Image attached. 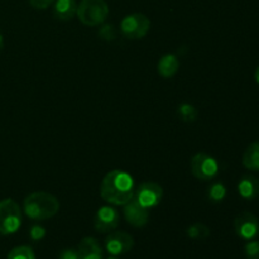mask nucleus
I'll list each match as a JSON object with an SVG mask.
<instances>
[{"mask_svg":"<svg viewBox=\"0 0 259 259\" xmlns=\"http://www.w3.org/2000/svg\"><path fill=\"white\" fill-rule=\"evenodd\" d=\"M22 225V210L13 199L0 201V234L10 235Z\"/></svg>","mask_w":259,"mask_h":259,"instance_id":"4","label":"nucleus"},{"mask_svg":"<svg viewBox=\"0 0 259 259\" xmlns=\"http://www.w3.org/2000/svg\"><path fill=\"white\" fill-rule=\"evenodd\" d=\"M3 48H4V37H3V34L0 33V53H2Z\"/></svg>","mask_w":259,"mask_h":259,"instance_id":"26","label":"nucleus"},{"mask_svg":"<svg viewBox=\"0 0 259 259\" xmlns=\"http://www.w3.org/2000/svg\"><path fill=\"white\" fill-rule=\"evenodd\" d=\"M7 259H35V254L28 245H19L10 250Z\"/></svg>","mask_w":259,"mask_h":259,"instance_id":"19","label":"nucleus"},{"mask_svg":"<svg viewBox=\"0 0 259 259\" xmlns=\"http://www.w3.org/2000/svg\"><path fill=\"white\" fill-rule=\"evenodd\" d=\"M186 234H187V237L191 238V239L202 240V239H206V238L209 237L210 229L205 224L196 223V224H192L187 228Z\"/></svg>","mask_w":259,"mask_h":259,"instance_id":"18","label":"nucleus"},{"mask_svg":"<svg viewBox=\"0 0 259 259\" xmlns=\"http://www.w3.org/2000/svg\"><path fill=\"white\" fill-rule=\"evenodd\" d=\"M58 259H80L77 249H65L60 253Z\"/></svg>","mask_w":259,"mask_h":259,"instance_id":"24","label":"nucleus"},{"mask_svg":"<svg viewBox=\"0 0 259 259\" xmlns=\"http://www.w3.org/2000/svg\"><path fill=\"white\" fill-rule=\"evenodd\" d=\"M120 222L118 210L111 206H103L96 211L94 218V227L99 233H110Z\"/></svg>","mask_w":259,"mask_h":259,"instance_id":"10","label":"nucleus"},{"mask_svg":"<svg viewBox=\"0 0 259 259\" xmlns=\"http://www.w3.org/2000/svg\"><path fill=\"white\" fill-rule=\"evenodd\" d=\"M191 174L201 181H210L219 172V164L214 157L206 153H197L190 161Z\"/></svg>","mask_w":259,"mask_h":259,"instance_id":"6","label":"nucleus"},{"mask_svg":"<svg viewBox=\"0 0 259 259\" xmlns=\"http://www.w3.org/2000/svg\"><path fill=\"white\" fill-rule=\"evenodd\" d=\"M76 14L86 27H98L108 18L109 7L105 0H81Z\"/></svg>","mask_w":259,"mask_h":259,"instance_id":"3","label":"nucleus"},{"mask_svg":"<svg viewBox=\"0 0 259 259\" xmlns=\"http://www.w3.org/2000/svg\"><path fill=\"white\" fill-rule=\"evenodd\" d=\"M45 235H46L45 228L39 227V225H34V227L30 228V238H32L33 240H35V242L42 239Z\"/></svg>","mask_w":259,"mask_h":259,"instance_id":"22","label":"nucleus"},{"mask_svg":"<svg viewBox=\"0 0 259 259\" xmlns=\"http://www.w3.org/2000/svg\"><path fill=\"white\" fill-rule=\"evenodd\" d=\"M235 233L244 240H253L259 234V220L252 212L244 211L234 220Z\"/></svg>","mask_w":259,"mask_h":259,"instance_id":"9","label":"nucleus"},{"mask_svg":"<svg viewBox=\"0 0 259 259\" xmlns=\"http://www.w3.org/2000/svg\"><path fill=\"white\" fill-rule=\"evenodd\" d=\"M124 217L132 227L142 228L148 223L149 212L147 207L139 204L133 197L131 201L124 205Z\"/></svg>","mask_w":259,"mask_h":259,"instance_id":"11","label":"nucleus"},{"mask_svg":"<svg viewBox=\"0 0 259 259\" xmlns=\"http://www.w3.org/2000/svg\"><path fill=\"white\" fill-rule=\"evenodd\" d=\"M134 247V239L126 232H110L105 239V249L110 255H121L131 252Z\"/></svg>","mask_w":259,"mask_h":259,"instance_id":"8","label":"nucleus"},{"mask_svg":"<svg viewBox=\"0 0 259 259\" xmlns=\"http://www.w3.org/2000/svg\"><path fill=\"white\" fill-rule=\"evenodd\" d=\"M77 12V3L76 0H55L53 15L56 19L67 22L76 15Z\"/></svg>","mask_w":259,"mask_h":259,"instance_id":"14","label":"nucleus"},{"mask_svg":"<svg viewBox=\"0 0 259 259\" xmlns=\"http://www.w3.org/2000/svg\"><path fill=\"white\" fill-rule=\"evenodd\" d=\"M243 166L250 171H259V141L247 147L243 154Z\"/></svg>","mask_w":259,"mask_h":259,"instance_id":"16","label":"nucleus"},{"mask_svg":"<svg viewBox=\"0 0 259 259\" xmlns=\"http://www.w3.org/2000/svg\"><path fill=\"white\" fill-rule=\"evenodd\" d=\"M244 254L247 259H259V242L249 240L244 247Z\"/></svg>","mask_w":259,"mask_h":259,"instance_id":"21","label":"nucleus"},{"mask_svg":"<svg viewBox=\"0 0 259 259\" xmlns=\"http://www.w3.org/2000/svg\"><path fill=\"white\" fill-rule=\"evenodd\" d=\"M80 259H103V249L95 238L86 237L77 247Z\"/></svg>","mask_w":259,"mask_h":259,"instance_id":"12","label":"nucleus"},{"mask_svg":"<svg viewBox=\"0 0 259 259\" xmlns=\"http://www.w3.org/2000/svg\"><path fill=\"white\" fill-rule=\"evenodd\" d=\"M133 177L121 169L105 175L100 185V196L104 201L115 206H124L134 197Z\"/></svg>","mask_w":259,"mask_h":259,"instance_id":"1","label":"nucleus"},{"mask_svg":"<svg viewBox=\"0 0 259 259\" xmlns=\"http://www.w3.org/2000/svg\"><path fill=\"white\" fill-rule=\"evenodd\" d=\"M108 259H119V258L116 257V255H111V257H109Z\"/></svg>","mask_w":259,"mask_h":259,"instance_id":"28","label":"nucleus"},{"mask_svg":"<svg viewBox=\"0 0 259 259\" xmlns=\"http://www.w3.org/2000/svg\"><path fill=\"white\" fill-rule=\"evenodd\" d=\"M177 114L181 118V120L186 121V123L195 121L197 118V110L190 104H181L177 109Z\"/></svg>","mask_w":259,"mask_h":259,"instance_id":"20","label":"nucleus"},{"mask_svg":"<svg viewBox=\"0 0 259 259\" xmlns=\"http://www.w3.org/2000/svg\"><path fill=\"white\" fill-rule=\"evenodd\" d=\"M100 33H106V35L104 37V39H113L114 38V28L113 25H104L100 29Z\"/></svg>","mask_w":259,"mask_h":259,"instance_id":"25","label":"nucleus"},{"mask_svg":"<svg viewBox=\"0 0 259 259\" xmlns=\"http://www.w3.org/2000/svg\"><path fill=\"white\" fill-rule=\"evenodd\" d=\"M180 67V61L172 53L168 55H164L161 60L158 61V66H157V70H158L159 76H162L163 78H171L172 76L176 75V72L179 71Z\"/></svg>","mask_w":259,"mask_h":259,"instance_id":"15","label":"nucleus"},{"mask_svg":"<svg viewBox=\"0 0 259 259\" xmlns=\"http://www.w3.org/2000/svg\"><path fill=\"white\" fill-rule=\"evenodd\" d=\"M254 77H255V81H257V83L259 85V67L257 68V71H255V75H254Z\"/></svg>","mask_w":259,"mask_h":259,"instance_id":"27","label":"nucleus"},{"mask_svg":"<svg viewBox=\"0 0 259 259\" xmlns=\"http://www.w3.org/2000/svg\"><path fill=\"white\" fill-rule=\"evenodd\" d=\"M225 196H227V187L224 186L223 182H214L207 189V199L214 204L222 202L225 199Z\"/></svg>","mask_w":259,"mask_h":259,"instance_id":"17","label":"nucleus"},{"mask_svg":"<svg viewBox=\"0 0 259 259\" xmlns=\"http://www.w3.org/2000/svg\"><path fill=\"white\" fill-rule=\"evenodd\" d=\"M23 210L24 214L32 220L51 219L60 210V202L52 194L37 191L25 197Z\"/></svg>","mask_w":259,"mask_h":259,"instance_id":"2","label":"nucleus"},{"mask_svg":"<svg viewBox=\"0 0 259 259\" xmlns=\"http://www.w3.org/2000/svg\"><path fill=\"white\" fill-rule=\"evenodd\" d=\"M149 28H151V20L142 13L126 15L120 23V30L124 37L133 40L146 37L147 33L149 32Z\"/></svg>","mask_w":259,"mask_h":259,"instance_id":"5","label":"nucleus"},{"mask_svg":"<svg viewBox=\"0 0 259 259\" xmlns=\"http://www.w3.org/2000/svg\"><path fill=\"white\" fill-rule=\"evenodd\" d=\"M163 197V189L157 182H143L134 190V199L147 209L156 207L161 204Z\"/></svg>","mask_w":259,"mask_h":259,"instance_id":"7","label":"nucleus"},{"mask_svg":"<svg viewBox=\"0 0 259 259\" xmlns=\"http://www.w3.org/2000/svg\"><path fill=\"white\" fill-rule=\"evenodd\" d=\"M28 2H29V4L32 5L34 9L43 10V9H47L51 4H53L55 0H28Z\"/></svg>","mask_w":259,"mask_h":259,"instance_id":"23","label":"nucleus"},{"mask_svg":"<svg viewBox=\"0 0 259 259\" xmlns=\"http://www.w3.org/2000/svg\"><path fill=\"white\" fill-rule=\"evenodd\" d=\"M238 192L240 197L247 201H252L259 195V181L257 177L245 175L238 184Z\"/></svg>","mask_w":259,"mask_h":259,"instance_id":"13","label":"nucleus"}]
</instances>
